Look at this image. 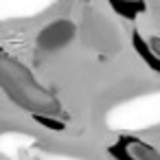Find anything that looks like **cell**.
Listing matches in <instances>:
<instances>
[{
  "label": "cell",
  "instance_id": "1",
  "mask_svg": "<svg viewBox=\"0 0 160 160\" xmlns=\"http://www.w3.org/2000/svg\"><path fill=\"white\" fill-rule=\"evenodd\" d=\"M132 44H134V48H136V53L142 57V62L153 70V72H160V55L153 51V46H149L138 33H134L132 35Z\"/></svg>",
  "mask_w": 160,
  "mask_h": 160
},
{
  "label": "cell",
  "instance_id": "2",
  "mask_svg": "<svg viewBox=\"0 0 160 160\" xmlns=\"http://www.w3.org/2000/svg\"><path fill=\"white\" fill-rule=\"evenodd\" d=\"M110 7L121 16V18H129L134 20L138 16V0H108Z\"/></svg>",
  "mask_w": 160,
  "mask_h": 160
}]
</instances>
